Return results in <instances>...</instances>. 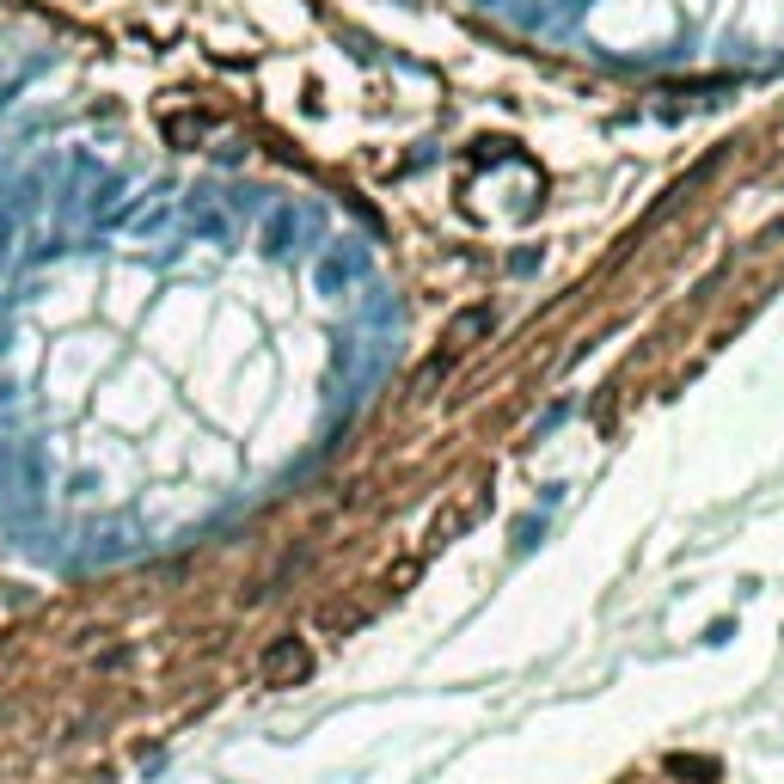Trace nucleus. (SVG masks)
<instances>
[{"label": "nucleus", "mask_w": 784, "mask_h": 784, "mask_svg": "<svg viewBox=\"0 0 784 784\" xmlns=\"http://www.w3.org/2000/svg\"><path fill=\"white\" fill-rule=\"evenodd\" d=\"M313 668V656H307V644H301V637H282V644L264 656V680L270 686H294V680H301Z\"/></svg>", "instance_id": "1"}]
</instances>
